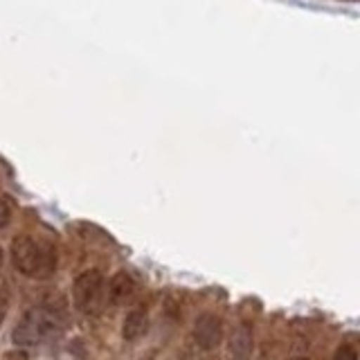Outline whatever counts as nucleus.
<instances>
[{"instance_id": "f03ea898", "label": "nucleus", "mask_w": 360, "mask_h": 360, "mask_svg": "<svg viewBox=\"0 0 360 360\" xmlns=\"http://www.w3.org/2000/svg\"><path fill=\"white\" fill-rule=\"evenodd\" d=\"M11 262L20 275L32 279H48L56 270V252L50 243L34 239L30 234H18L11 241Z\"/></svg>"}, {"instance_id": "9d476101", "label": "nucleus", "mask_w": 360, "mask_h": 360, "mask_svg": "<svg viewBox=\"0 0 360 360\" xmlns=\"http://www.w3.org/2000/svg\"><path fill=\"white\" fill-rule=\"evenodd\" d=\"M9 307H11V292H9L7 286H0V324L5 322Z\"/></svg>"}, {"instance_id": "9b49d317", "label": "nucleus", "mask_w": 360, "mask_h": 360, "mask_svg": "<svg viewBox=\"0 0 360 360\" xmlns=\"http://www.w3.org/2000/svg\"><path fill=\"white\" fill-rule=\"evenodd\" d=\"M3 360H30V356L22 352V349H16V352H7Z\"/></svg>"}, {"instance_id": "f8f14e48", "label": "nucleus", "mask_w": 360, "mask_h": 360, "mask_svg": "<svg viewBox=\"0 0 360 360\" xmlns=\"http://www.w3.org/2000/svg\"><path fill=\"white\" fill-rule=\"evenodd\" d=\"M3 259H5V255H3V250H0V270H3Z\"/></svg>"}, {"instance_id": "ddd939ff", "label": "nucleus", "mask_w": 360, "mask_h": 360, "mask_svg": "<svg viewBox=\"0 0 360 360\" xmlns=\"http://www.w3.org/2000/svg\"><path fill=\"white\" fill-rule=\"evenodd\" d=\"M295 360H309V358H295Z\"/></svg>"}, {"instance_id": "7ed1b4c3", "label": "nucleus", "mask_w": 360, "mask_h": 360, "mask_svg": "<svg viewBox=\"0 0 360 360\" xmlns=\"http://www.w3.org/2000/svg\"><path fill=\"white\" fill-rule=\"evenodd\" d=\"M72 297L75 307L86 315H101L104 304L108 302V281L97 268L84 270L82 275H77L72 284Z\"/></svg>"}, {"instance_id": "20e7f679", "label": "nucleus", "mask_w": 360, "mask_h": 360, "mask_svg": "<svg viewBox=\"0 0 360 360\" xmlns=\"http://www.w3.org/2000/svg\"><path fill=\"white\" fill-rule=\"evenodd\" d=\"M194 342L202 352H212L223 342V320L214 313H202L194 322Z\"/></svg>"}, {"instance_id": "0eeeda50", "label": "nucleus", "mask_w": 360, "mask_h": 360, "mask_svg": "<svg viewBox=\"0 0 360 360\" xmlns=\"http://www.w3.org/2000/svg\"><path fill=\"white\" fill-rule=\"evenodd\" d=\"M149 311L146 307H135L127 318H124V324H122V338L127 342H135L140 340V338L149 331Z\"/></svg>"}, {"instance_id": "6e6552de", "label": "nucleus", "mask_w": 360, "mask_h": 360, "mask_svg": "<svg viewBox=\"0 0 360 360\" xmlns=\"http://www.w3.org/2000/svg\"><path fill=\"white\" fill-rule=\"evenodd\" d=\"M11 214H14V200L9 196H0V232L9 225Z\"/></svg>"}, {"instance_id": "423d86ee", "label": "nucleus", "mask_w": 360, "mask_h": 360, "mask_svg": "<svg viewBox=\"0 0 360 360\" xmlns=\"http://www.w3.org/2000/svg\"><path fill=\"white\" fill-rule=\"evenodd\" d=\"M135 295V279L127 273V270H120L110 277L108 281V302L112 307H124L129 304Z\"/></svg>"}, {"instance_id": "1a4fd4ad", "label": "nucleus", "mask_w": 360, "mask_h": 360, "mask_svg": "<svg viewBox=\"0 0 360 360\" xmlns=\"http://www.w3.org/2000/svg\"><path fill=\"white\" fill-rule=\"evenodd\" d=\"M333 360H360V354H358V349L352 342H342L340 347L335 349Z\"/></svg>"}, {"instance_id": "f257e3e1", "label": "nucleus", "mask_w": 360, "mask_h": 360, "mask_svg": "<svg viewBox=\"0 0 360 360\" xmlns=\"http://www.w3.org/2000/svg\"><path fill=\"white\" fill-rule=\"evenodd\" d=\"M65 304L59 295L48 297L39 307L30 309L22 318L18 320V324L11 331V338L14 342L20 347H34L41 345L50 338L59 335L65 322Z\"/></svg>"}, {"instance_id": "39448f33", "label": "nucleus", "mask_w": 360, "mask_h": 360, "mask_svg": "<svg viewBox=\"0 0 360 360\" xmlns=\"http://www.w3.org/2000/svg\"><path fill=\"white\" fill-rule=\"evenodd\" d=\"M255 352V335L248 324H239L230 335L228 342V354L230 360H250Z\"/></svg>"}]
</instances>
